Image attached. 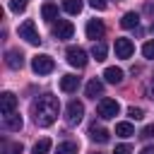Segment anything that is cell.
Wrapping results in <instances>:
<instances>
[{"label": "cell", "mask_w": 154, "mask_h": 154, "mask_svg": "<svg viewBox=\"0 0 154 154\" xmlns=\"http://www.w3.org/2000/svg\"><path fill=\"white\" fill-rule=\"evenodd\" d=\"M58 111H60V103H58V99L51 96V94H43V96H38V99L31 103V116H34V123H36L38 128L53 125L55 118H58Z\"/></svg>", "instance_id": "cell-1"}, {"label": "cell", "mask_w": 154, "mask_h": 154, "mask_svg": "<svg viewBox=\"0 0 154 154\" xmlns=\"http://www.w3.org/2000/svg\"><path fill=\"white\" fill-rule=\"evenodd\" d=\"M19 38H24V41L31 43V46H38V43H41V36H38L36 24H34L31 19H26V22L19 24Z\"/></svg>", "instance_id": "cell-2"}, {"label": "cell", "mask_w": 154, "mask_h": 154, "mask_svg": "<svg viewBox=\"0 0 154 154\" xmlns=\"http://www.w3.org/2000/svg\"><path fill=\"white\" fill-rule=\"evenodd\" d=\"M31 70L36 75H48V72L55 70V63H53L51 55H34L31 58Z\"/></svg>", "instance_id": "cell-3"}, {"label": "cell", "mask_w": 154, "mask_h": 154, "mask_svg": "<svg viewBox=\"0 0 154 154\" xmlns=\"http://www.w3.org/2000/svg\"><path fill=\"white\" fill-rule=\"evenodd\" d=\"M118 111H120V106H118V101H116V99H101V101H99V106H96V113H99L103 120L116 118V116H118Z\"/></svg>", "instance_id": "cell-4"}, {"label": "cell", "mask_w": 154, "mask_h": 154, "mask_svg": "<svg viewBox=\"0 0 154 154\" xmlns=\"http://www.w3.org/2000/svg\"><path fill=\"white\" fill-rule=\"evenodd\" d=\"M82 116H84V103L77 101V99H72V101L67 103V108H65V120H67V125H77V123L82 120Z\"/></svg>", "instance_id": "cell-5"}, {"label": "cell", "mask_w": 154, "mask_h": 154, "mask_svg": "<svg viewBox=\"0 0 154 154\" xmlns=\"http://www.w3.org/2000/svg\"><path fill=\"white\" fill-rule=\"evenodd\" d=\"M65 55H67V63H70L72 67H84V65L89 63L87 51H84V48H79V46H70V48L65 51Z\"/></svg>", "instance_id": "cell-6"}, {"label": "cell", "mask_w": 154, "mask_h": 154, "mask_svg": "<svg viewBox=\"0 0 154 154\" xmlns=\"http://www.w3.org/2000/svg\"><path fill=\"white\" fill-rule=\"evenodd\" d=\"M72 34H75L72 22H67V19H58V24H53V36H55V38L65 41V38H72Z\"/></svg>", "instance_id": "cell-7"}, {"label": "cell", "mask_w": 154, "mask_h": 154, "mask_svg": "<svg viewBox=\"0 0 154 154\" xmlns=\"http://www.w3.org/2000/svg\"><path fill=\"white\" fill-rule=\"evenodd\" d=\"M103 34H106V26H103L101 19H89L87 22V38H91L96 43L99 38H103Z\"/></svg>", "instance_id": "cell-8"}, {"label": "cell", "mask_w": 154, "mask_h": 154, "mask_svg": "<svg viewBox=\"0 0 154 154\" xmlns=\"http://www.w3.org/2000/svg\"><path fill=\"white\" fill-rule=\"evenodd\" d=\"M116 58H123V60H128L132 53H135V43L130 41V38H116Z\"/></svg>", "instance_id": "cell-9"}, {"label": "cell", "mask_w": 154, "mask_h": 154, "mask_svg": "<svg viewBox=\"0 0 154 154\" xmlns=\"http://www.w3.org/2000/svg\"><path fill=\"white\" fill-rule=\"evenodd\" d=\"M14 108H17V96L12 91H2V96H0V113L10 116V113H14Z\"/></svg>", "instance_id": "cell-10"}, {"label": "cell", "mask_w": 154, "mask_h": 154, "mask_svg": "<svg viewBox=\"0 0 154 154\" xmlns=\"http://www.w3.org/2000/svg\"><path fill=\"white\" fill-rule=\"evenodd\" d=\"M5 63H7V67H12V70H19V67L24 65V55H22V51H14V48H10V51L5 53Z\"/></svg>", "instance_id": "cell-11"}, {"label": "cell", "mask_w": 154, "mask_h": 154, "mask_svg": "<svg viewBox=\"0 0 154 154\" xmlns=\"http://www.w3.org/2000/svg\"><path fill=\"white\" fill-rule=\"evenodd\" d=\"M89 137H91V142H99V144H103V142H108L111 140V132L106 130V128H101V125H91L89 128Z\"/></svg>", "instance_id": "cell-12"}, {"label": "cell", "mask_w": 154, "mask_h": 154, "mask_svg": "<svg viewBox=\"0 0 154 154\" xmlns=\"http://www.w3.org/2000/svg\"><path fill=\"white\" fill-rule=\"evenodd\" d=\"M101 91H103V82L101 79H89L87 82V87H84V94L89 96V99H96V96H101Z\"/></svg>", "instance_id": "cell-13"}, {"label": "cell", "mask_w": 154, "mask_h": 154, "mask_svg": "<svg viewBox=\"0 0 154 154\" xmlns=\"http://www.w3.org/2000/svg\"><path fill=\"white\" fill-rule=\"evenodd\" d=\"M2 128L5 130H22V116L19 113H10V116H2Z\"/></svg>", "instance_id": "cell-14"}, {"label": "cell", "mask_w": 154, "mask_h": 154, "mask_svg": "<svg viewBox=\"0 0 154 154\" xmlns=\"http://www.w3.org/2000/svg\"><path fill=\"white\" fill-rule=\"evenodd\" d=\"M103 79L108 84H120L123 82V70L120 67H106L103 70Z\"/></svg>", "instance_id": "cell-15"}, {"label": "cell", "mask_w": 154, "mask_h": 154, "mask_svg": "<svg viewBox=\"0 0 154 154\" xmlns=\"http://www.w3.org/2000/svg\"><path fill=\"white\" fill-rule=\"evenodd\" d=\"M79 87V77L77 75H63L60 77V89L63 91H75Z\"/></svg>", "instance_id": "cell-16"}, {"label": "cell", "mask_w": 154, "mask_h": 154, "mask_svg": "<svg viewBox=\"0 0 154 154\" xmlns=\"http://www.w3.org/2000/svg\"><path fill=\"white\" fill-rule=\"evenodd\" d=\"M137 24H140V14L137 12H125L123 19H120V26L123 29H135Z\"/></svg>", "instance_id": "cell-17"}, {"label": "cell", "mask_w": 154, "mask_h": 154, "mask_svg": "<svg viewBox=\"0 0 154 154\" xmlns=\"http://www.w3.org/2000/svg\"><path fill=\"white\" fill-rule=\"evenodd\" d=\"M41 17H43L46 22H53V19H58V5H53V2H46V5L41 7Z\"/></svg>", "instance_id": "cell-18"}, {"label": "cell", "mask_w": 154, "mask_h": 154, "mask_svg": "<svg viewBox=\"0 0 154 154\" xmlns=\"http://www.w3.org/2000/svg\"><path fill=\"white\" fill-rule=\"evenodd\" d=\"M82 7H84L82 0H63V10H65L67 14H79Z\"/></svg>", "instance_id": "cell-19"}, {"label": "cell", "mask_w": 154, "mask_h": 154, "mask_svg": "<svg viewBox=\"0 0 154 154\" xmlns=\"http://www.w3.org/2000/svg\"><path fill=\"white\" fill-rule=\"evenodd\" d=\"M106 53H108V48H106V43L103 41H96L94 46H91V55L101 63V60H106Z\"/></svg>", "instance_id": "cell-20"}, {"label": "cell", "mask_w": 154, "mask_h": 154, "mask_svg": "<svg viewBox=\"0 0 154 154\" xmlns=\"http://www.w3.org/2000/svg\"><path fill=\"white\" fill-rule=\"evenodd\" d=\"M51 147H53V142H51L48 137H43V140H38V142L34 144L31 154H48V152H51Z\"/></svg>", "instance_id": "cell-21"}, {"label": "cell", "mask_w": 154, "mask_h": 154, "mask_svg": "<svg viewBox=\"0 0 154 154\" xmlns=\"http://www.w3.org/2000/svg\"><path fill=\"white\" fill-rule=\"evenodd\" d=\"M116 135H118V137H132V135H135L132 123H118V125H116Z\"/></svg>", "instance_id": "cell-22"}, {"label": "cell", "mask_w": 154, "mask_h": 154, "mask_svg": "<svg viewBox=\"0 0 154 154\" xmlns=\"http://www.w3.org/2000/svg\"><path fill=\"white\" fill-rule=\"evenodd\" d=\"M55 154H77V142H60L55 147Z\"/></svg>", "instance_id": "cell-23"}, {"label": "cell", "mask_w": 154, "mask_h": 154, "mask_svg": "<svg viewBox=\"0 0 154 154\" xmlns=\"http://www.w3.org/2000/svg\"><path fill=\"white\" fill-rule=\"evenodd\" d=\"M2 154H22V144L19 142H14V144L2 142Z\"/></svg>", "instance_id": "cell-24"}, {"label": "cell", "mask_w": 154, "mask_h": 154, "mask_svg": "<svg viewBox=\"0 0 154 154\" xmlns=\"http://www.w3.org/2000/svg\"><path fill=\"white\" fill-rule=\"evenodd\" d=\"M142 55H144L147 60H154V38H152V41H147V43L142 46Z\"/></svg>", "instance_id": "cell-25"}, {"label": "cell", "mask_w": 154, "mask_h": 154, "mask_svg": "<svg viewBox=\"0 0 154 154\" xmlns=\"http://www.w3.org/2000/svg\"><path fill=\"white\" fill-rule=\"evenodd\" d=\"M10 10L17 12V14L24 12V10H26V0H10Z\"/></svg>", "instance_id": "cell-26"}, {"label": "cell", "mask_w": 154, "mask_h": 154, "mask_svg": "<svg viewBox=\"0 0 154 154\" xmlns=\"http://www.w3.org/2000/svg\"><path fill=\"white\" fill-rule=\"evenodd\" d=\"M128 116H130L132 120H140V118H144V111H142V108H135V106H130V108H128Z\"/></svg>", "instance_id": "cell-27"}, {"label": "cell", "mask_w": 154, "mask_h": 154, "mask_svg": "<svg viewBox=\"0 0 154 154\" xmlns=\"http://www.w3.org/2000/svg\"><path fill=\"white\" fill-rule=\"evenodd\" d=\"M113 154H132V147H130V144H118V147L113 149Z\"/></svg>", "instance_id": "cell-28"}, {"label": "cell", "mask_w": 154, "mask_h": 154, "mask_svg": "<svg viewBox=\"0 0 154 154\" xmlns=\"http://www.w3.org/2000/svg\"><path fill=\"white\" fill-rule=\"evenodd\" d=\"M89 5H91L94 10H106V7H108V0H89Z\"/></svg>", "instance_id": "cell-29"}, {"label": "cell", "mask_w": 154, "mask_h": 154, "mask_svg": "<svg viewBox=\"0 0 154 154\" xmlns=\"http://www.w3.org/2000/svg\"><path fill=\"white\" fill-rule=\"evenodd\" d=\"M140 137H144V140H149V137H154V123L152 125H147L142 132H140Z\"/></svg>", "instance_id": "cell-30"}, {"label": "cell", "mask_w": 154, "mask_h": 154, "mask_svg": "<svg viewBox=\"0 0 154 154\" xmlns=\"http://www.w3.org/2000/svg\"><path fill=\"white\" fill-rule=\"evenodd\" d=\"M147 94H149V99L154 101V79H152V84H149V91H147Z\"/></svg>", "instance_id": "cell-31"}, {"label": "cell", "mask_w": 154, "mask_h": 154, "mask_svg": "<svg viewBox=\"0 0 154 154\" xmlns=\"http://www.w3.org/2000/svg\"><path fill=\"white\" fill-rule=\"evenodd\" d=\"M140 154H154V147H144V149H142Z\"/></svg>", "instance_id": "cell-32"}, {"label": "cell", "mask_w": 154, "mask_h": 154, "mask_svg": "<svg viewBox=\"0 0 154 154\" xmlns=\"http://www.w3.org/2000/svg\"><path fill=\"white\" fill-rule=\"evenodd\" d=\"M152 31H154V24H152Z\"/></svg>", "instance_id": "cell-33"}, {"label": "cell", "mask_w": 154, "mask_h": 154, "mask_svg": "<svg viewBox=\"0 0 154 154\" xmlns=\"http://www.w3.org/2000/svg\"><path fill=\"white\" fill-rule=\"evenodd\" d=\"M96 154H99V152H96Z\"/></svg>", "instance_id": "cell-34"}]
</instances>
